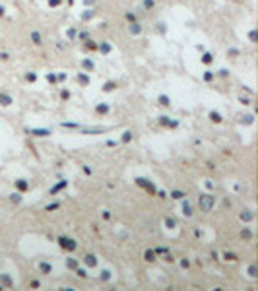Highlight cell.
<instances>
[{
	"label": "cell",
	"mask_w": 258,
	"mask_h": 291,
	"mask_svg": "<svg viewBox=\"0 0 258 291\" xmlns=\"http://www.w3.org/2000/svg\"><path fill=\"white\" fill-rule=\"evenodd\" d=\"M212 206H214V196H210V194L200 196V210L202 212H210Z\"/></svg>",
	"instance_id": "6da1fadb"
},
{
	"label": "cell",
	"mask_w": 258,
	"mask_h": 291,
	"mask_svg": "<svg viewBox=\"0 0 258 291\" xmlns=\"http://www.w3.org/2000/svg\"><path fill=\"white\" fill-rule=\"evenodd\" d=\"M60 245H62V248H68V251H74V248H76V243H74V241H70V239H60Z\"/></svg>",
	"instance_id": "7a4b0ae2"
},
{
	"label": "cell",
	"mask_w": 258,
	"mask_h": 291,
	"mask_svg": "<svg viewBox=\"0 0 258 291\" xmlns=\"http://www.w3.org/2000/svg\"><path fill=\"white\" fill-rule=\"evenodd\" d=\"M85 264H87V266H95V256H93V254L85 256Z\"/></svg>",
	"instance_id": "3957f363"
},
{
	"label": "cell",
	"mask_w": 258,
	"mask_h": 291,
	"mask_svg": "<svg viewBox=\"0 0 258 291\" xmlns=\"http://www.w3.org/2000/svg\"><path fill=\"white\" fill-rule=\"evenodd\" d=\"M12 103V99L10 97H6V95H0V105H10Z\"/></svg>",
	"instance_id": "277c9868"
},
{
	"label": "cell",
	"mask_w": 258,
	"mask_h": 291,
	"mask_svg": "<svg viewBox=\"0 0 258 291\" xmlns=\"http://www.w3.org/2000/svg\"><path fill=\"white\" fill-rule=\"evenodd\" d=\"M39 268L43 270L45 274H49V272H51V266H49V264H45V262H41V264H39Z\"/></svg>",
	"instance_id": "5b68a950"
},
{
	"label": "cell",
	"mask_w": 258,
	"mask_h": 291,
	"mask_svg": "<svg viewBox=\"0 0 258 291\" xmlns=\"http://www.w3.org/2000/svg\"><path fill=\"white\" fill-rule=\"evenodd\" d=\"M16 184H18V188H19V190H27V182H23V181H18Z\"/></svg>",
	"instance_id": "8992f818"
},
{
	"label": "cell",
	"mask_w": 258,
	"mask_h": 291,
	"mask_svg": "<svg viewBox=\"0 0 258 291\" xmlns=\"http://www.w3.org/2000/svg\"><path fill=\"white\" fill-rule=\"evenodd\" d=\"M210 118H214V122H219V120H221V117H219L218 113H210Z\"/></svg>",
	"instance_id": "52a82bcc"
},
{
	"label": "cell",
	"mask_w": 258,
	"mask_h": 291,
	"mask_svg": "<svg viewBox=\"0 0 258 291\" xmlns=\"http://www.w3.org/2000/svg\"><path fill=\"white\" fill-rule=\"evenodd\" d=\"M146 260H155V258H153V252H151V251L146 252Z\"/></svg>",
	"instance_id": "ba28073f"
},
{
	"label": "cell",
	"mask_w": 258,
	"mask_h": 291,
	"mask_svg": "<svg viewBox=\"0 0 258 291\" xmlns=\"http://www.w3.org/2000/svg\"><path fill=\"white\" fill-rule=\"evenodd\" d=\"M2 281H4L6 285H12V280H10V278H6V276H2Z\"/></svg>",
	"instance_id": "9c48e42d"
},
{
	"label": "cell",
	"mask_w": 258,
	"mask_h": 291,
	"mask_svg": "<svg viewBox=\"0 0 258 291\" xmlns=\"http://www.w3.org/2000/svg\"><path fill=\"white\" fill-rule=\"evenodd\" d=\"M252 218V214H245V215H241V219H250Z\"/></svg>",
	"instance_id": "30bf717a"
},
{
	"label": "cell",
	"mask_w": 258,
	"mask_h": 291,
	"mask_svg": "<svg viewBox=\"0 0 258 291\" xmlns=\"http://www.w3.org/2000/svg\"><path fill=\"white\" fill-rule=\"evenodd\" d=\"M97 111H99V113H105V111H107V107H105V105H101V107H97Z\"/></svg>",
	"instance_id": "8fae6325"
}]
</instances>
